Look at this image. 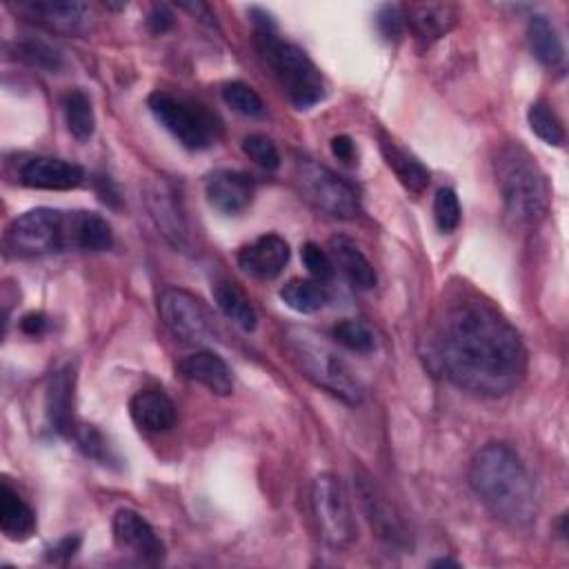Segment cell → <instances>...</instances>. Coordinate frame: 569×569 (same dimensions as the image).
I'll use <instances>...</instances> for the list:
<instances>
[{"label": "cell", "mask_w": 569, "mask_h": 569, "mask_svg": "<svg viewBox=\"0 0 569 569\" xmlns=\"http://www.w3.org/2000/svg\"><path fill=\"white\" fill-rule=\"evenodd\" d=\"M253 180L244 171L216 169L204 178L207 202L227 216L244 211L253 200Z\"/></svg>", "instance_id": "obj_14"}, {"label": "cell", "mask_w": 569, "mask_h": 569, "mask_svg": "<svg viewBox=\"0 0 569 569\" xmlns=\"http://www.w3.org/2000/svg\"><path fill=\"white\" fill-rule=\"evenodd\" d=\"M80 547V538L78 536H67L62 538L58 545H53L49 551V560H69Z\"/></svg>", "instance_id": "obj_41"}, {"label": "cell", "mask_w": 569, "mask_h": 569, "mask_svg": "<svg viewBox=\"0 0 569 569\" xmlns=\"http://www.w3.org/2000/svg\"><path fill=\"white\" fill-rule=\"evenodd\" d=\"M151 116L187 149L200 151L216 142L220 124L202 104L173 96L169 91H153L147 98Z\"/></svg>", "instance_id": "obj_6"}, {"label": "cell", "mask_w": 569, "mask_h": 569, "mask_svg": "<svg viewBox=\"0 0 569 569\" xmlns=\"http://www.w3.org/2000/svg\"><path fill=\"white\" fill-rule=\"evenodd\" d=\"M293 365L313 385L327 389L347 405L362 402V385L349 369V365L322 340L309 331H291L284 340Z\"/></svg>", "instance_id": "obj_5"}, {"label": "cell", "mask_w": 569, "mask_h": 569, "mask_svg": "<svg viewBox=\"0 0 569 569\" xmlns=\"http://www.w3.org/2000/svg\"><path fill=\"white\" fill-rule=\"evenodd\" d=\"M289 262V244L276 233H267L238 251V267L256 280H273Z\"/></svg>", "instance_id": "obj_17"}, {"label": "cell", "mask_w": 569, "mask_h": 569, "mask_svg": "<svg viewBox=\"0 0 569 569\" xmlns=\"http://www.w3.org/2000/svg\"><path fill=\"white\" fill-rule=\"evenodd\" d=\"M178 371L182 378L207 387L216 396H229L233 391V376L229 365L209 349L184 356L178 362Z\"/></svg>", "instance_id": "obj_18"}, {"label": "cell", "mask_w": 569, "mask_h": 569, "mask_svg": "<svg viewBox=\"0 0 569 569\" xmlns=\"http://www.w3.org/2000/svg\"><path fill=\"white\" fill-rule=\"evenodd\" d=\"M376 27L385 40H389V42L400 40L405 33V27H407L405 11L396 4H382L376 13Z\"/></svg>", "instance_id": "obj_38"}, {"label": "cell", "mask_w": 569, "mask_h": 569, "mask_svg": "<svg viewBox=\"0 0 569 569\" xmlns=\"http://www.w3.org/2000/svg\"><path fill=\"white\" fill-rule=\"evenodd\" d=\"M213 300L218 309L242 331H253L258 325V313L249 300V296L229 280H220L213 284Z\"/></svg>", "instance_id": "obj_27"}, {"label": "cell", "mask_w": 569, "mask_h": 569, "mask_svg": "<svg viewBox=\"0 0 569 569\" xmlns=\"http://www.w3.org/2000/svg\"><path fill=\"white\" fill-rule=\"evenodd\" d=\"M311 511L320 538L336 549L349 547L356 536V520L345 485L333 473H320L311 482Z\"/></svg>", "instance_id": "obj_9"}, {"label": "cell", "mask_w": 569, "mask_h": 569, "mask_svg": "<svg viewBox=\"0 0 569 569\" xmlns=\"http://www.w3.org/2000/svg\"><path fill=\"white\" fill-rule=\"evenodd\" d=\"M13 58L24 62V64H29V67L49 71V73H56L62 67L60 51L56 47H51L49 42L38 40V38L18 40L13 44Z\"/></svg>", "instance_id": "obj_30"}, {"label": "cell", "mask_w": 569, "mask_h": 569, "mask_svg": "<svg viewBox=\"0 0 569 569\" xmlns=\"http://www.w3.org/2000/svg\"><path fill=\"white\" fill-rule=\"evenodd\" d=\"M300 258H302V264L307 267V271L311 273L313 280L318 282H329L333 278V260L329 256V251L320 249L316 242H307L302 244V251H300Z\"/></svg>", "instance_id": "obj_37"}, {"label": "cell", "mask_w": 569, "mask_h": 569, "mask_svg": "<svg viewBox=\"0 0 569 569\" xmlns=\"http://www.w3.org/2000/svg\"><path fill=\"white\" fill-rule=\"evenodd\" d=\"M333 338L356 351V353H371L376 347H378V340H376V333L369 325H365L362 320H342L333 327Z\"/></svg>", "instance_id": "obj_32"}, {"label": "cell", "mask_w": 569, "mask_h": 569, "mask_svg": "<svg viewBox=\"0 0 569 569\" xmlns=\"http://www.w3.org/2000/svg\"><path fill=\"white\" fill-rule=\"evenodd\" d=\"M460 218H462V209H460V200H458L456 191L449 189V187L438 189V193L433 198V220H436V227L442 233H451V231L458 229Z\"/></svg>", "instance_id": "obj_34"}, {"label": "cell", "mask_w": 569, "mask_h": 569, "mask_svg": "<svg viewBox=\"0 0 569 569\" xmlns=\"http://www.w3.org/2000/svg\"><path fill=\"white\" fill-rule=\"evenodd\" d=\"M433 567H458L456 560H449V558H440L433 562Z\"/></svg>", "instance_id": "obj_44"}, {"label": "cell", "mask_w": 569, "mask_h": 569, "mask_svg": "<svg viewBox=\"0 0 569 569\" xmlns=\"http://www.w3.org/2000/svg\"><path fill=\"white\" fill-rule=\"evenodd\" d=\"M280 300L298 313H316L329 302V289L313 278H293L280 289Z\"/></svg>", "instance_id": "obj_28"}, {"label": "cell", "mask_w": 569, "mask_h": 569, "mask_svg": "<svg viewBox=\"0 0 569 569\" xmlns=\"http://www.w3.org/2000/svg\"><path fill=\"white\" fill-rule=\"evenodd\" d=\"M176 20H173V11L167 7V4H156L151 7L149 16H147V27L151 33L156 36H162L167 33L169 29H173Z\"/></svg>", "instance_id": "obj_39"}, {"label": "cell", "mask_w": 569, "mask_h": 569, "mask_svg": "<svg viewBox=\"0 0 569 569\" xmlns=\"http://www.w3.org/2000/svg\"><path fill=\"white\" fill-rule=\"evenodd\" d=\"M129 416L142 431L160 433L176 425V405L160 389H140L129 400Z\"/></svg>", "instance_id": "obj_19"}, {"label": "cell", "mask_w": 569, "mask_h": 569, "mask_svg": "<svg viewBox=\"0 0 569 569\" xmlns=\"http://www.w3.org/2000/svg\"><path fill=\"white\" fill-rule=\"evenodd\" d=\"M158 311L167 329L187 342H204L216 333L209 307L187 289L167 287L158 298Z\"/></svg>", "instance_id": "obj_10"}, {"label": "cell", "mask_w": 569, "mask_h": 569, "mask_svg": "<svg viewBox=\"0 0 569 569\" xmlns=\"http://www.w3.org/2000/svg\"><path fill=\"white\" fill-rule=\"evenodd\" d=\"M69 242L71 249L107 251L113 244L109 222L96 211H69Z\"/></svg>", "instance_id": "obj_24"}, {"label": "cell", "mask_w": 569, "mask_h": 569, "mask_svg": "<svg viewBox=\"0 0 569 569\" xmlns=\"http://www.w3.org/2000/svg\"><path fill=\"white\" fill-rule=\"evenodd\" d=\"M380 151L382 158L387 162V167L396 173V178L413 193H422L429 187V169L407 149L398 147L391 140H382L380 142Z\"/></svg>", "instance_id": "obj_26"}, {"label": "cell", "mask_w": 569, "mask_h": 569, "mask_svg": "<svg viewBox=\"0 0 569 569\" xmlns=\"http://www.w3.org/2000/svg\"><path fill=\"white\" fill-rule=\"evenodd\" d=\"M0 529L7 540L20 542L36 531V513L24 498L4 480L0 487Z\"/></svg>", "instance_id": "obj_23"}, {"label": "cell", "mask_w": 569, "mask_h": 569, "mask_svg": "<svg viewBox=\"0 0 569 569\" xmlns=\"http://www.w3.org/2000/svg\"><path fill=\"white\" fill-rule=\"evenodd\" d=\"M527 122L531 131L547 144L562 147L565 144V127L556 111L547 102H533L527 111Z\"/></svg>", "instance_id": "obj_31"}, {"label": "cell", "mask_w": 569, "mask_h": 569, "mask_svg": "<svg viewBox=\"0 0 569 569\" xmlns=\"http://www.w3.org/2000/svg\"><path fill=\"white\" fill-rule=\"evenodd\" d=\"M18 180L31 189H47V191H69L82 184L84 171L82 167L60 160L36 156L22 162L18 171Z\"/></svg>", "instance_id": "obj_15"}, {"label": "cell", "mask_w": 569, "mask_h": 569, "mask_svg": "<svg viewBox=\"0 0 569 569\" xmlns=\"http://www.w3.org/2000/svg\"><path fill=\"white\" fill-rule=\"evenodd\" d=\"M47 327H49V320H47V316L40 313V311H31V313L22 316V320H20V329H22L27 336H40V333L47 331Z\"/></svg>", "instance_id": "obj_40"}, {"label": "cell", "mask_w": 569, "mask_h": 569, "mask_svg": "<svg viewBox=\"0 0 569 569\" xmlns=\"http://www.w3.org/2000/svg\"><path fill=\"white\" fill-rule=\"evenodd\" d=\"M7 247L16 256H42L71 249L69 213L51 207L29 209L7 227Z\"/></svg>", "instance_id": "obj_8"}, {"label": "cell", "mask_w": 569, "mask_h": 569, "mask_svg": "<svg viewBox=\"0 0 569 569\" xmlns=\"http://www.w3.org/2000/svg\"><path fill=\"white\" fill-rule=\"evenodd\" d=\"M71 438L76 440L78 449L87 458L98 460L102 465H107L111 460V447H109L107 438L93 425H76L71 431Z\"/></svg>", "instance_id": "obj_35"}, {"label": "cell", "mask_w": 569, "mask_h": 569, "mask_svg": "<svg viewBox=\"0 0 569 569\" xmlns=\"http://www.w3.org/2000/svg\"><path fill=\"white\" fill-rule=\"evenodd\" d=\"M113 540L147 562H158L164 556V545L156 529L133 509H118L111 522Z\"/></svg>", "instance_id": "obj_16"}, {"label": "cell", "mask_w": 569, "mask_h": 569, "mask_svg": "<svg viewBox=\"0 0 569 569\" xmlns=\"http://www.w3.org/2000/svg\"><path fill=\"white\" fill-rule=\"evenodd\" d=\"M331 153L342 160V162H351L356 156V147L353 140L349 136H336L331 138Z\"/></svg>", "instance_id": "obj_42"}, {"label": "cell", "mask_w": 569, "mask_h": 569, "mask_svg": "<svg viewBox=\"0 0 569 569\" xmlns=\"http://www.w3.org/2000/svg\"><path fill=\"white\" fill-rule=\"evenodd\" d=\"M222 100L238 113L247 116V118H260L264 116V102L258 96V91L253 87H249L247 82L233 80L227 82L222 87Z\"/></svg>", "instance_id": "obj_33"}, {"label": "cell", "mask_w": 569, "mask_h": 569, "mask_svg": "<svg viewBox=\"0 0 569 569\" xmlns=\"http://www.w3.org/2000/svg\"><path fill=\"white\" fill-rule=\"evenodd\" d=\"M242 151L249 160L267 171H276L280 167V151L276 142L262 133H251L242 140Z\"/></svg>", "instance_id": "obj_36"}, {"label": "cell", "mask_w": 569, "mask_h": 569, "mask_svg": "<svg viewBox=\"0 0 569 569\" xmlns=\"http://www.w3.org/2000/svg\"><path fill=\"white\" fill-rule=\"evenodd\" d=\"M493 171L505 216L511 227L536 229L545 222L551 204V191L536 158L522 144L509 142L498 151Z\"/></svg>", "instance_id": "obj_3"}, {"label": "cell", "mask_w": 569, "mask_h": 569, "mask_svg": "<svg viewBox=\"0 0 569 569\" xmlns=\"http://www.w3.org/2000/svg\"><path fill=\"white\" fill-rule=\"evenodd\" d=\"M329 256L333 260V267H338L345 278L360 291H369L376 287L378 276L369 258L362 253V249L347 236H333L329 240Z\"/></svg>", "instance_id": "obj_21"}, {"label": "cell", "mask_w": 569, "mask_h": 569, "mask_svg": "<svg viewBox=\"0 0 569 569\" xmlns=\"http://www.w3.org/2000/svg\"><path fill=\"white\" fill-rule=\"evenodd\" d=\"M469 485L478 500L511 527H527L538 516L536 482L520 456L502 442H489L476 451Z\"/></svg>", "instance_id": "obj_2"}, {"label": "cell", "mask_w": 569, "mask_h": 569, "mask_svg": "<svg viewBox=\"0 0 569 569\" xmlns=\"http://www.w3.org/2000/svg\"><path fill=\"white\" fill-rule=\"evenodd\" d=\"M356 491H358V500L365 511V518L371 531L376 533V538L389 549H400V551L411 549L409 527L400 516V511L389 500V496L382 491V487L371 476L358 473Z\"/></svg>", "instance_id": "obj_11"}, {"label": "cell", "mask_w": 569, "mask_h": 569, "mask_svg": "<svg viewBox=\"0 0 569 569\" xmlns=\"http://www.w3.org/2000/svg\"><path fill=\"white\" fill-rule=\"evenodd\" d=\"M405 20L411 27L416 40L431 44L456 27L458 7L451 2H418L407 9Z\"/></svg>", "instance_id": "obj_20"}, {"label": "cell", "mask_w": 569, "mask_h": 569, "mask_svg": "<svg viewBox=\"0 0 569 569\" xmlns=\"http://www.w3.org/2000/svg\"><path fill=\"white\" fill-rule=\"evenodd\" d=\"M293 178L302 198L311 202L316 209L345 220L358 216L360 211L358 189L349 180L331 171L329 167L311 158H298Z\"/></svg>", "instance_id": "obj_7"}, {"label": "cell", "mask_w": 569, "mask_h": 569, "mask_svg": "<svg viewBox=\"0 0 569 569\" xmlns=\"http://www.w3.org/2000/svg\"><path fill=\"white\" fill-rule=\"evenodd\" d=\"M258 51L271 67L282 93L296 109H311L325 100V78L298 44L280 40L276 29H258Z\"/></svg>", "instance_id": "obj_4"}, {"label": "cell", "mask_w": 569, "mask_h": 569, "mask_svg": "<svg viewBox=\"0 0 569 569\" xmlns=\"http://www.w3.org/2000/svg\"><path fill=\"white\" fill-rule=\"evenodd\" d=\"M147 209L158 227V231L164 236L169 244H173L180 251H187L191 247V233L187 224V216L180 207V198L176 196L173 187L167 180H153L147 187Z\"/></svg>", "instance_id": "obj_13"}, {"label": "cell", "mask_w": 569, "mask_h": 569, "mask_svg": "<svg viewBox=\"0 0 569 569\" xmlns=\"http://www.w3.org/2000/svg\"><path fill=\"white\" fill-rule=\"evenodd\" d=\"M527 40H529V49L531 53L551 69H558L565 64V44L562 38L558 33V29L553 27V22L540 13L529 18L527 24Z\"/></svg>", "instance_id": "obj_25"}, {"label": "cell", "mask_w": 569, "mask_h": 569, "mask_svg": "<svg viewBox=\"0 0 569 569\" xmlns=\"http://www.w3.org/2000/svg\"><path fill=\"white\" fill-rule=\"evenodd\" d=\"M62 109L69 133L80 142L89 140L96 131V113L91 98L82 89H71L62 98Z\"/></svg>", "instance_id": "obj_29"}, {"label": "cell", "mask_w": 569, "mask_h": 569, "mask_svg": "<svg viewBox=\"0 0 569 569\" xmlns=\"http://www.w3.org/2000/svg\"><path fill=\"white\" fill-rule=\"evenodd\" d=\"M178 9H184V11H189V13H193L196 18H200V20H204V22H213L211 18V11H209V7L204 4V2H178Z\"/></svg>", "instance_id": "obj_43"}, {"label": "cell", "mask_w": 569, "mask_h": 569, "mask_svg": "<svg viewBox=\"0 0 569 569\" xmlns=\"http://www.w3.org/2000/svg\"><path fill=\"white\" fill-rule=\"evenodd\" d=\"M29 22L64 36L84 33L91 27V7L80 0H20L11 4Z\"/></svg>", "instance_id": "obj_12"}, {"label": "cell", "mask_w": 569, "mask_h": 569, "mask_svg": "<svg viewBox=\"0 0 569 569\" xmlns=\"http://www.w3.org/2000/svg\"><path fill=\"white\" fill-rule=\"evenodd\" d=\"M429 351L447 380L476 396H505L520 385L527 371L520 333L478 298L460 300L442 313Z\"/></svg>", "instance_id": "obj_1"}, {"label": "cell", "mask_w": 569, "mask_h": 569, "mask_svg": "<svg viewBox=\"0 0 569 569\" xmlns=\"http://www.w3.org/2000/svg\"><path fill=\"white\" fill-rule=\"evenodd\" d=\"M47 420L53 431L71 436L73 422V369L56 371L47 387Z\"/></svg>", "instance_id": "obj_22"}]
</instances>
